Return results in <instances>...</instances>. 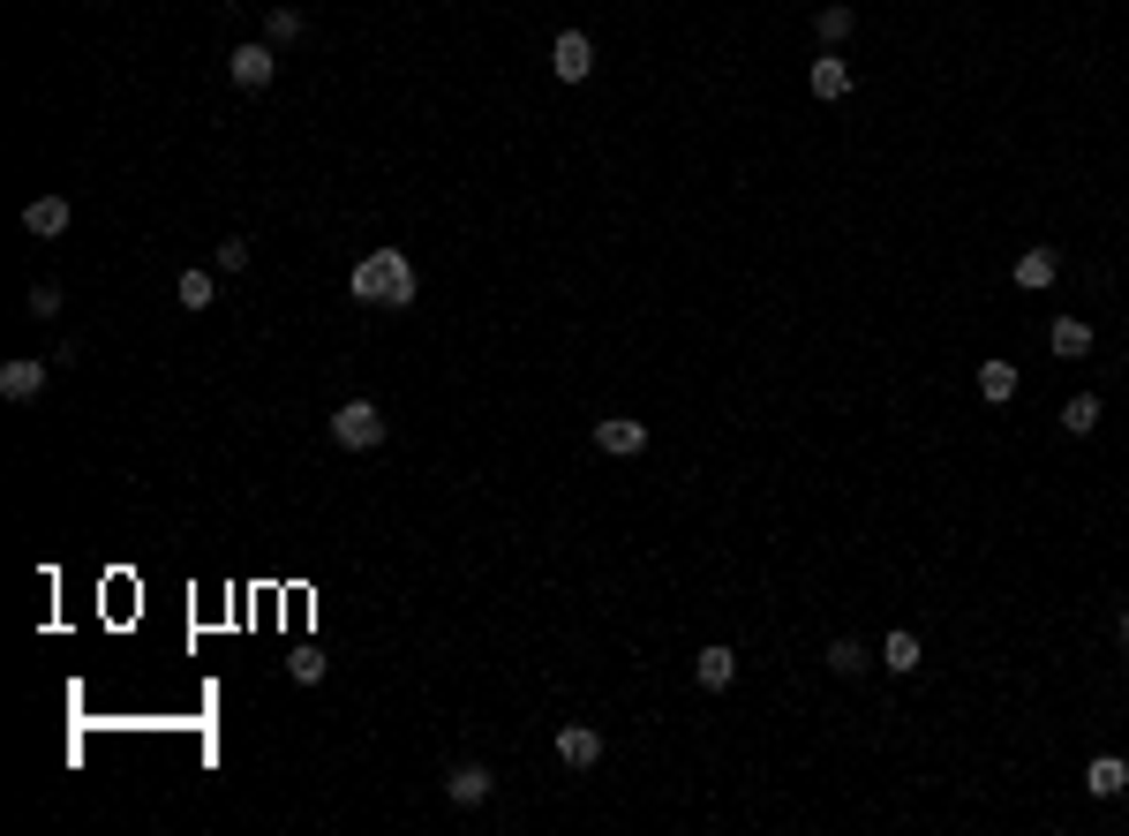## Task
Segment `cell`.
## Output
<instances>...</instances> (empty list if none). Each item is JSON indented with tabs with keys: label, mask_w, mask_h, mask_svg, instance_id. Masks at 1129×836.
Masks as SVG:
<instances>
[{
	"label": "cell",
	"mask_w": 1129,
	"mask_h": 836,
	"mask_svg": "<svg viewBox=\"0 0 1129 836\" xmlns=\"http://www.w3.org/2000/svg\"><path fill=\"white\" fill-rule=\"evenodd\" d=\"M979 400L1009 408V400H1016V362H979Z\"/></svg>",
	"instance_id": "obj_15"
},
{
	"label": "cell",
	"mask_w": 1129,
	"mask_h": 836,
	"mask_svg": "<svg viewBox=\"0 0 1129 836\" xmlns=\"http://www.w3.org/2000/svg\"><path fill=\"white\" fill-rule=\"evenodd\" d=\"M1062 422H1069V437H1091V430H1099V392H1077V400L1062 408Z\"/></svg>",
	"instance_id": "obj_19"
},
{
	"label": "cell",
	"mask_w": 1129,
	"mask_h": 836,
	"mask_svg": "<svg viewBox=\"0 0 1129 836\" xmlns=\"http://www.w3.org/2000/svg\"><path fill=\"white\" fill-rule=\"evenodd\" d=\"M1046 347H1054L1062 362H1077V354H1091V325L1085 317H1054V325H1046Z\"/></svg>",
	"instance_id": "obj_13"
},
{
	"label": "cell",
	"mask_w": 1129,
	"mask_h": 836,
	"mask_svg": "<svg viewBox=\"0 0 1129 836\" xmlns=\"http://www.w3.org/2000/svg\"><path fill=\"white\" fill-rule=\"evenodd\" d=\"M332 445L339 453H376V445H384V408H376V400H347V408L332 415Z\"/></svg>",
	"instance_id": "obj_2"
},
{
	"label": "cell",
	"mask_w": 1129,
	"mask_h": 836,
	"mask_svg": "<svg viewBox=\"0 0 1129 836\" xmlns=\"http://www.w3.org/2000/svg\"><path fill=\"white\" fill-rule=\"evenodd\" d=\"M557 761H565V769H595V761H603V731H595V723H565V731H557Z\"/></svg>",
	"instance_id": "obj_7"
},
{
	"label": "cell",
	"mask_w": 1129,
	"mask_h": 836,
	"mask_svg": "<svg viewBox=\"0 0 1129 836\" xmlns=\"http://www.w3.org/2000/svg\"><path fill=\"white\" fill-rule=\"evenodd\" d=\"M881 664H888V670H919V633L896 626L888 641H881Z\"/></svg>",
	"instance_id": "obj_18"
},
{
	"label": "cell",
	"mask_w": 1129,
	"mask_h": 836,
	"mask_svg": "<svg viewBox=\"0 0 1129 836\" xmlns=\"http://www.w3.org/2000/svg\"><path fill=\"white\" fill-rule=\"evenodd\" d=\"M490 792H498V776H490L482 761H460V769L445 776V798H452V806H482Z\"/></svg>",
	"instance_id": "obj_8"
},
{
	"label": "cell",
	"mask_w": 1129,
	"mask_h": 836,
	"mask_svg": "<svg viewBox=\"0 0 1129 836\" xmlns=\"http://www.w3.org/2000/svg\"><path fill=\"white\" fill-rule=\"evenodd\" d=\"M226 76H234V91H264L271 76H279V45H271V39L234 45V53H226Z\"/></svg>",
	"instance_id": "obj_3"
},
{
	"label": "cell",
	"mask_w": 1129,
	"mask_h": 836,
	"mask_svg": "<svg viewBox=\"0 0 1129 836\" xmlns=\"http://www.w3.org/2000/svg\"><path fill=\"white\" fill-rule=\"evenodd\" d=\"M211 294H219V279H211V272H181V279H173V301H181L189 317H204Z\"/></svg>",
	"instance_id": "obj_14"
},
{
	"label": "cell",
	"mask_w": 1129,
	"mask_h": 836,
	"mask_svg": "<svg viewBox=\"0 0 1129 836\" xmlns=\"http://www.w3.org/2000/svg\"><path fill=\"white\" fill-rule=\"evenodd\" d=\"M294 686H317V678H324V670H332V664H324V648H294Z\"/></svg>",
	"instance_id": "obj_22"
},
{
	"label": "cell",
	"mask_w": 1129,
	"mask_h": 836,
	"mask_svg": "<svg viewBox=\"0 0 1129 836\" xmlns=\"http://www.w3.org/2000/svg\"><path fill=\"white\" fill-rule=\"evenodd\" d=\"M851 23H859V15H851V8H843V0H829V8H821V15H813V31H821V45H829V53H837V45L851 39Z\"/></svg>",
	"instance_id": "obj_17"
},
{
	"label": "cell",
	"mask_w": 1129,
	"mask_h": 836,
	"mask_svg": "<svg viewBox=\"0 0 1129 836\" xmlns=\"http://www.w3.org/2000/svg\"><path fill=\"white\" fill-rule=\"evenodd\" d=\"M1054 272H1062V256H1054V250H1024V256H1016V287H1054Z\"/></svg>",
	"instance_id": "obj_16"
},
{
	"label": "cell",
	"mask_w": 1129,
	"mask_h": 836,
	"mask_svg": "<svg viewBox=\"0 0 1129 836\" xmlns=\"http://www.w3.org/2000/svg\"><path fill=\"white\" fill-rule=\"evenodd\" d=\"M595 445H603L610 461H632V453H648V422H632V415H603V422H595Z\"/></svg>",
	"instance_id": "obj_5"
},
{
	"label": "cell",
	"mask_w": 1129,
	"mask_h": 836,
	"mask_svg": "<svg viewBox=\"0 0 1129 836\" xmlns=\"http://www.w3.org/2000/svg\"><path fill=\"white\" fill-rule=\"evenodd\" d=\"M68 219H76V204H68V197H31V204H23V234L53 242V234H68Z\"/></svg>",
	"instance_id": "obj_6"
},
{
	"label": "cell",
	"mask_w": 1129,
	"mask_h": 836,
	"mask_svg": "<svg viewBox=\"0 0 1129 836\" xmlns=\"http://www.w3.org/2000/svg\"><path fill=\"white\" fill-rule=\"evenodd\" d=\"M39 392H45V362H31V354H23V362H0V400L23 408V400H39Z\"/></svg>",
	"instance_id": "obj_9"
},
{
	"label": "cell",
	"mask_w": 1129,
	"mask_h": 836,
	"mask_svg": "<svg viewBox=\"0 0 1129 836\" xmlns=\"http://www.w3.org/2000/svg\"><path fill=\"white\" fill-rule=\"evenodd\" d=\"M693 678H701V686H709V694H723V686H731V678H738V656H731V648H723V641H709V648H701V656H693Z\"/></svg>",
	"instance_id": "obj_11"
},
{
	"label": "cell",
	"mask_w": 1129,
	"mask_h": 836,
	"mask_svg": "<svg viewBox=\"0 0 1129 836\" xmlns=\"http://www.w3.org/2000/svg\"><path fill=\"white\" fill-rule=\"evenodd\" d=\"M1122 641H1129V611H1122Z\"/></svg>",
	"instance_id": "obj_25"
},
{
	"label": "cell",
	"mask_w": 1129,
	"mask_h": 836,
	"mask_svg": "<svg viewBox=\"0 0 1129 836\" xmlns=\"http://www.w3.org/2000/svg\"><path fill=\"white\" fill-rule=\"evenodd\" d=\"M1085 792L1091 798H1122L1129 792V761H1122V753H1099V761L1085 769Z\"/></svg>",
	"instance_id": "obj_10"
},
{
	"label": "cell",
	"mask_w": 1129,
	"mask_h": 836,
	"mask_svg": "<svg viewBox=\"0 0 1129 836\" xmlns=\"http://www.w3.org/2000/svg\"><path fill=\"white\" fill-rule=\"evenodd\" d=\"M550 68H557V84H587V76H595V45H587V31H557Z\"/></svg>",
	"instance_id": "obj_4"
},
{
	"label": "cell",
	"mask_w": 1129,
	"mask_h": 836,
	"mask_svg": "<svg viewBox=\"0 0 1129 836\" xmlns=\"http://www.w3.org/2000/svg\"><path fill=\"white\" fill-rule=\"evenodd\" d=\"M829 670H837V678H859V670H866V648H859V641H829Z\"/></svg>",
	"instance_id": "obj_21"
},
{
	"label": "cell",
	"mask_w": 1129,
	"mask_h": 836,
	"mask_svg": "<svg viewBox=\"0 0 1129 836\" xmlns=\"http://www.w3.org/2000/svg\"><path fill=\"white\" fill-rule=\"evenodd\" d=\"M23 309H31V317H61V287H53V279H39V287L23 294Z\"/></svg>",
	"instance_id": "obj_23"
},
{
	"label": "cell",
	"mask_w": 1129,
	"mask_h": 836,
	"mask_svg": "<svg viewBox=\"0 0 1129 836\" xmlns=\"http://www.w3.org/2000/svg\"><path fill=\"white\" fill-rule=\"evenodd\" d=\"M249 264V242H219V272H242Z\"/></svg>",
	"instance_id": "obj_24"
},
{
	"label": "cell",
	"mask_w": 1129,
	"mask_h": 836,
	"mask_svg": "<svg viewBox=\"0 0 1129 836\" xmlns=\"http://www.w3.org/2000/svg\"><path fill=\"white\" fill-rule=\"evenodd\" d=\"M264 39H271V45H294V39H301V8H287V0H279V8L264 15Z\"/></svg>",
	"instance_id": "obj_20"
},
{
	"label": "cell",
	"mask_w": 1129,
	"mask_h": 836,
	"mask_svg": "<svg viewBox=\"0 0 1129 836\" xmlns=\"http://www.w3.org/2000/svg\"><path fill=\"white\" fill-rule=\"evenodd\" d=\"M806 84H813V98H851V68H843L837 53L821 45V61L806 68Z\"/></svg>",
	"instance_id": "obj_12"
},
{
	"label": "cell",
	"mask_w": 1129,
	"mask_h": 836,
	"mask_svg": "<svg viewBox=\"0 0 1129 836\" xmlns=\"http://www.w3.org/2000/svg\"><path fill=\"white\" fill-rule=\"evenodd\" d=\"M354 301H370V309H407L422 294V279H415V264H407V250H370L362 264H354Z\"/></svg>",
	"instance_id": "obj_1"
}]
</instances>
